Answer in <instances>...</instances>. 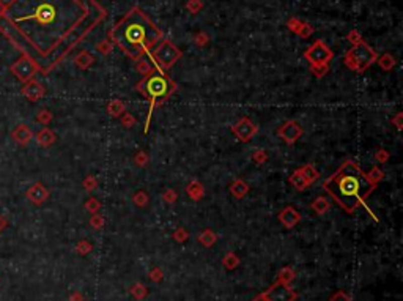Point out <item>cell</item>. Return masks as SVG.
<instances>
[{"label":"cell","instance_id":"obj_1","mask_svg":"<svg viewBox=\"0 0 403 301\" xmlns=\"http://www.w3.org/2000/svg\"><path fill=\"white\" fill-rule=\"evenodd\" d=\"M110 40L129 59L139 60L162 40V32L139 7H134L110 30Z\"/></svg>","mask_w":403,"mask_h":301},{"label":"cell","instance_id":"obj_2","mask_svg":"<svg viewBox=\"0 0 403 301\" xmlns=\"http://www.w3.org/2000/svg\"><path fill=\"white\" fill-rule=\"evenodd\" d=\"M323 188L347 213H353L358 207L367 208L366 200L376 186L372 185L367 174L355 161H347L323 181Z\"/></svg>","mask_w":403,"mask_h":301},{"label":"cell","instance_id":"obj_3","mask_svg":"<svg viewBox=\"0 0 403 301\" xmlns=\"http://www.w3.org/2000/svg\"><path fill=\"white\" fill-rule=\"evenodd\" d=\"M137 91H140L142 95L147 96L150 99V109H148V119L145 123V133L148 131V125H150V119H151V112L156 106H159L161 103L167 101L170 98L175 90H177V84L165 74L164 70L156 68L154 71H151L150 74H147L144 79H142L137 87Z\"/></svg>","mask_w":403,"mask_h":301},{"label":"cell","instance_id":"obj_4","mask_svg":"<svg viewBox=\"0 0 403 301\" xmlns=\"http://www.w3.org/2000/svg\"><path fill=\"white\" fill-rule=\"evenodd\" d=\"M378 56H376V52L366 43H359V44H355L353 49H350L345 56V63L350 70H355L358 73H362L366 71L372 63L376 62Z\"/></svg>","mask_w":403,"mask_h":301},{"label":"cell","instance_id":"obj_5","mask_svg":"<svg viewBox=\"0 0 403 301\" xmlns=\"http://www.w3.org/2000/svg\"><path fill=\"white\" fill-rule=\"evenodd\" d=\"M60 10L59 7L50 2V0H43V2L38 4V7L35 8V11L32 15L27 16H21L16 18V22H24V21H35L38 25L41 27H50V25H55L60 21Z\"/></svg>","mask_w":403,"mask_h":301},{"label":"cell","instance_id":"obj_6","mask_svg":"<svg viewBox=\"0 0 403 301\" xmlns=\"http://www.w3.org/2000/svg\"><path fill=\"white\" fill-rule=\"evenodd\" d=\"M151 57L161 70H168L181 59V51L168 40H162L161 44L153 51Z\"/></svg>","mask_w":403,"mask_h":301},{"label":"cell","instance_id":"obj_7","mask_svg":"<svg viewBox=\"0 0 403 301\" xmlns=\"http://www.w3.org/2000/svg\"><path fill=\"white\" fill-rule=\"evenodd\" d=\"M38 70H40L38 63H35V60H32L27 56L21 57L19 60H16L10 67V71L15 74L21 82H24V84L29 82L30 79H33V76L38 73Z\"/></svg>","mask_w":403,"mask_h":301},{"label":"cell","instance_id":"obj_8","mask_svg":"<svg viewBox=\"0 0 403 301\" xmlns=\"http://www.w3.org/2000/svg\"><path fill=\"white\" fill-rule=\"evenodd\" d=\"M304 57L310 62V65H328L332 60L334 54L326 44L318 40L306 51Z\"/></svg>","mask_w":403,"mask_h":301},{"label":"cell","instance_id":"obj_9","mask_svg":"<svg viewBox=\"0 0 403 301\" xmlns=\"http://www.w3.org/2000/svg\"><path fill=\"white\" fill-rule=\"evenodd\" d=\"M263 295L266 301H295L296 299L295 290H292L287 284H282L279 281L274 285H271L268 292H265Z\"/></svg>","mask_w":403,"mask_h":301},{"label":"cell","instance_id":"obj_10","mask_svg":"<svg viewBox=\"0 0 403 301\" xmlns=\"http://www.w3.org/2000/svg\"><path fill=\"white\" fill-rule=\"evenodd\" d=\"M232 131H233V134H235V137L238 140L249 142L257 134L258 128L255 126V123L252 120H249L248 117H244V119H241L240 122H237L235 125L232 126Z\"/></svg>","mask_w":403,"mask_h":301},{"label":"cell","instance_id":"obj_11","mask_svg":"<svg viewBox=\"0 0 403 301\" xmlns=\"http://www.w3.org/2000/svg\"><path fill=\"white\" fill-rule=\"evenodd\" d=\"M277 136L283 139V142L287 143H295L298 139L303 136V126L298 123L296 120L285 122L279 129H277Z\"/></svg>","mask_w":403,"mask_h":301},{"label":"cell","instance_id":"obj_12","mask_svg":"<svg viewBox=\"0 0 403 301\" xmlns=\"http://www.w3.org/2000/svg\"><path fill=\"white\" fill-rule=\"evenodd\" d=\"M21 93L29 101L35 103V101L41 99L46 95V88H44V85L41 82H38L36 79H30L29 82L24 84V87L21 88Z\"/></svg>","mask_w":403,"mask_h":301},{"label":"cell","instance_id":"obj_13","mask_svg":"<svg viewBox=\"0 0 403 301\" xmlns=\"http://www.w3.org/2000/svg\"><path fill=\"white\" fill-rule=\"evenodd\" d=\"M25 197H27V200L32 202L33 205H43L49 199V191L43 183L38 181V183H33V185L27 189Z\"/></svg>","mask_w":403,"mask_h":301},{"label":"cell","instance_id":"obj_14","mask_svg":"<svg viewBox=\"0 0 403 301\" xmlns=\"http://www.w3.org/2000/svg\"><path fill=\"white\" fill-rule=\"evenodd\" d=\"M11 137L13 140H15L16 143H19V145H27V143L33 139V131L25 125V123H21L18 125L15 129H13V133H11Z\"/></svg>","mask_w":403,"mask_h":301},{"label":"cell","instance_id":"obj_15","mask_svg":"<svg viewBox=\"0 0 403 301\" xmlns=\"http://www.w3.org/2000/svg\"><path fill=\"white\" fill-rule=\"evenodd\" d=\"M279 221L287 229H292V227H295L298 222L301 221V215L298 213L293 207H285L283 210L279 213Z\"/></svg>","mask_w":403,"mask_h":301},{"label":"cell","instance_id":"obj_16","mask_svg":"<svg viewBox=\"0 0 403 301\" xmlns=\"http://www.w3.org/2000/svg\"><path fill=\"white\" fill-rule=\"evenodd\" d=\"M35 140L38 142V145H40V147L47 148V147H50L52 143H54V142L57 140V136H55V133H54V131H52L50 128L44 126L43 129H40V131H38V133H36Z\"/></svg>","mask_w":403,"mask_h":301},{"label":"cell","instance_id":"obj_17","mask_svg":"<svg viewBox=\"0 0 403 301\" xmlns=\"http://www.w3.org/2000/svg\"><path fill=\"white\" fill-rule=\"evenodd\" d=\"M230 191H232V194L235 195L237 199H243L244 195L249 192V186H248V183H246L244 180L238 178V180H235L230 185Z\"/></svg>","mask_w":403,"mask_h":301},{"label":"cell","instance_id":"obj_18","mask_svg":"<svg viewBox=\"0 0 403 301\" xmlns=\"http://www.w3.org/2000/svg\"><path fill=\"white\" fill-rule=\"evenodd\" d=\"M289 181H290V185L296 189V191H304L307 186H310L309 183H307V180L303 177V174L300 172V169H296V171L292 174V177L289 178Z\"/></svg>","mask_w":403,"mask_h":301},{"label":"cell","instance_id":"obj_19","mask_svg":"<svg viewBox=\"0 0 403 301\" xmlns=\"http://www.w3.org/2000/svg\"><path fill=\"white\" fill-rule=\"evenodd\" d=\"M300 172L303 174V177L307 180L309 185H312V183H315L320 177V172L317 171V169L312 166V164H306L303 167H300Z\"/></svg>","mask_w":403,"mask_h":301},{"label":"cell","instance_id":"obj_20","mask_svg":"<svg viewBox=\"0 0 403 301\" xmlns=\"http://www.w3.org/2000/svg\"><path fill=\"white\" fill-rule=\"evenodd\" d=\"M186 192L191 199L194 200H200L203 197V186L200 185L199 181H191L189 185L186 186Z\"/></svg>","mask_w":403,"mask_h":301},{"label":"cell","instance_id":"obj_21","mask_svg":"<svg viewBox=\"0 0 403 301\" xmlns=\"http://www.w3.org/2000/svg\"><path fill=\"white\" fill-rule=\"evenodd\" d=\"M107 112L109 115L112 117H120L126 112V106L122 99H112L109 104H107Z\"/></svg>","mask_w":403,"mask_h":301},{"label":"cell","instance_id":"obj_22","mask_svg":"<svg viewBox=\"0 0 403 301\" xmlns=\"http://www.w3.org/2000/svg\"><path fill=\"white\" fill-rule=\"evenodd\" d=\"M312 210H314L317 215H324L328 210H329V202L326 197H323V195H320V197H317L314 202H312Z\"/></svg>","mask_w":403,"mask_h":301},{"label":"cell","instance_id":"obj_23","mask_svg":"<svg viewBox=\"0 0 403 301\" xmlns=\"http://www.w3.org/2000/svg\"><path fill=\"white\" fill-rule=\"evenodd\" d=\"M74 63H76V67H79L81 70H87L90 65L93 63V57L90 56L87 51H82L81 54L74 59Z\"/></svg>","mask_w":403,"mask_h":301},{"label":"cell","instance_id":"obj_24","mask_svg":"<svg viewBox=\"0 0 403 301\" xmlns=\"http://www.w3.org/2000/svg\"><path fill=\"white\" fill-rule=\"evenodd\" d=\"M199 241L202 243V244H205V246H213L214 244V241H216V233H213V230H210V229H206V230H203L200 235H199Z\"/></svg>","mask_w":403,"mask_h":301},{"label":"cell","instance_id":"obj_25","mask_svg":"<svg viewBox=\"0 0 403 301\" xmlns=\"http://www.w3.org/2000/svg\"><path fill=\"white\" fill-rule=\"evenodd\" d=\"M383 177H384L383 171L376 167V166L370 169V172H367V178L370 180V183H372V185H375V186H378V183L383 180Z\"/></svg>","mask_w":403,"mask_h":301},{"label":"cell","instance_id":"obj_26","mask_svg":"<svg viewBox=\"0 0 403 301\" xmlns=\"http://www.w3.org/2000/svg\"><path fill=\"white\" fill-rule=\"evenodd\" d=\"M293 278H295V273H293V270H290L289 267L282 268L280 273H279V282H282V284H289V282H292Z\"/></svg>","mask_w":403,"mask_h":301},{"label":"cell","instance_id":"obj_27","mask_svg":"<svg viewBox=\"0 0 403 301\" xmlns=\"http://www.w3.org/2000/svg\"><path fill=\"white\" fill-rule=\"evenodd\" d=\"M133 202L137 205V207H145L148 204V194L145 191H137L134 195H133Z\"/></svg>","mask_w":403,"mask_h":301},{"label":"cell","instance_id":"obj_28","mask_svg":"<svg viewBox=\"0 0 403 301\" xmlns=\"http://www.w3.org/2000/svg\"><path fill=\"white\" fill-rule=\"evenodd\" d=\"M378 63H380V67H381L384 71H389L391 68H394L395 60H394V57H391V54H384V56L378 60Z\"/></svg>","mask_w":403,"mask_h":301},{"label":"cell","instance_id":"obj_29","mask_svg":"<svg viewBox=\"0 0 403 301\" xmlns=\"http://www.w3.org/2000/svg\"><path fill=\"white\" fill-rule=\"evenodd\" d=\"M224 265H225V268H228V270H233V268H237L238 265H240V259L233 254V253H228L225 257H224Z\"/></svg>","mask_w":403,"mask_h":301},{"label":"cell","instance_id":"obj_30","mask_svg":"<svg viewBox=\"0 0 403 301\" xmlns=\"http://www.w3.org/2000/svg\"><path fill=\"white\" fill-rule=\"evenodd\" d=\"M36 122L44 125V126H47L52 122V114L47 109H41L40 112H38V115H36Z\"/></svg>","mask_w":403,"mask_h":301},{"label":"cell","instance_id":"obj_31","mask_svg":"<svg viewBox=\"0 0 403 301\" xmlns=\"http://www.w3.org/2000/svg\"><path fill=\"white\" fill-rule=\"evenodd\" d=\"M85 208L87 210L90 212V213H98V210L101 208V202L98 200V199H95V197H90L88 200H87V204H85Z\"/></svg>","mask_w":403,"mask_h":301},{"label":"cell","instance_id":"obj_32","mask_svg":"<svg viewBox=\"0 0 403 301\" xmlns=\"http://www.w3.org/2000/svg\"><path fill=\"white\" fill-rule=\"evenodd\" d=\"M328 70H329V65H312V73L317 77H323L328 73Z\"/></svg>","mask_w":403,"mask_h":301},{"label":"cell","instance_id":"obj_33","mask_svg":"<svg viewBox=\"0 0 403 301\" xmlns=\"http://www.w3.org/2000/svg\"><path fill=\"white\" fill-rule=\"evenodd\" d=\"M177 199H178V194L174 189H167L162 192V200L167 204H174V202H177Z\"/></svg>","mask_w":403,"mask_h":301},{"label":"cell","instance_id":"obj_34","mask_svg":"<svg viewBox=\"0 0 403 301\" xmlns=\"http://www.w3.org/2000/svg\"><path fill=\"white\" fill-rule=\"evenodd\" d=\"M252 160L257 164H265V161L268 160V155L265 153V150H255V153L252 155Z\"/></svg>","mask_w":403,"mask_h":301},{"label":"cell","instance_id":"obj_35","mask_svg":"<svg viewBox=\"0 0 403 301\" xmlns=\"http://www.w3.org/2000/svg\"><path fill=\"white\" fill-rule=\"evenodd\" d=\"M134 123H136V119H134V117H133L131 114L125 112V114L122 115V125H123L125 128H133Z\"/></svg>","mask_w":403,"mask_h":301},{"label":"cell","instance_id":"obj_36","mask_svg":"<svg viewBox=\"0 0 403 301\" xmlns=\"http://www.w3.org/2000/svg\"><path fill=\"white\" fill-rule=\"evenodd\" d=\"M96 186H98V181H96L95 177L88 175V177L84 180V188H85L87 191H93V189H96Z\"/></svg>","mask_w":403,"mask_h":301},{"label":"cell","instance_id":"obj_37","mask_svg":"<svg viewBox=\"0 0 403 301\" xmlns=\"http://www.w3.org/2000/svg\"><path fill=\"white\" fill-rule=\"evenodd\" d=\"M90 224H92V227H95V229H101V227H102V224H104V219H102V216H101V215H98V213H93L92 219H90Z\"/></svg>","mask_w":403,"mask_h":301},{"label":"cell","instance_id":"obj_38","mask_svg":"<svg viewBox=\"0 0 403 301\" xmlns=\"http://www.w3.org/2000/svg\"><path fill=\"white\" fill-rule=\"evenodd\" d=\"M134 161H136L137 166H145V164L148 163V155H147L145 152H139V153L136 155Z\"/></svg>","mask_w":403,"mask_h":301},{"label":"cell","instance_id":"obj_39","mask_svg":"<svg viewBox=\"0 0 403 301\" xmlns=\"http://www.w3.org/2000/svg\"><path fill=\"white\" fill-rule=\"evenodd\" d=\"M188 237H189V233H188L185 229H178V230L174 233V238H175L177 241H180V243L186 241V240H188Z\"/></svg>","mask_w":403,"mask_h":301},{"label":"cell","instance_id":"obj_40","mask_svg":"<svg viewBox=\"0 0 403 301\" xmlns=\"http://www.w3.org/2000/svg\"><path fill=\"white\" fill-rule=\"evenodd\" d=\"M133 293H134L137 298H144V296L147 295V290H145V287H144V285L139 284V285H134V287H133Z\"/></svg>","mask_w":403,"mask_h":301},{"label":"cell","instance_id":"obj_41","mask_svg":"<svg viewBox=\"0 0 403 301\" xmlns=\"http://www.w3.org/2000/svg\"><path fill=\"white\" fill-rule=\"evenodd\" d=\"M188 8L194 13V15H196V13L202 8V4L199 2V0H189V2H188Z\"/></svg>","mask_w":403,"mask_h":301},{"label":"cell","instance_id":"obj_42","mask_svg":"<svg viewBox=\"0 0 403 301\" xmlns=\"http://www.w3.org/2000/svg\"><path fill=\"white\" fill-rule=\"evenodd\" d=\"M90 249H92V246H90L87 241H81L79 244H77V253L79 254H87Z\"/></svg>","mask_w":403,"mask_h":301},{"label":"cell","instance_id":"obj_43","mask_svg":"<svg viewBox=\"0 0 403 301\" xmlns=\"http://www.w3.org/2000/svg\"><path fill=\"white\" fill-rule=\"evenodd\" d=\"M375 158L378 160V163H386L387 158H389V153L386 150H378V152H376V155H375Z\"/></svg>","mask_w":403,"mask_h":301},{"label":"cell","instance_id":"obj_44","mask_svg":"<svg viewBox=\"0 0 403 301\" xmlns=\"http://www.w3.org/2000/svg\"><path fill=\"white\" fill-rule=\"evenodd\" d=\"M331 301H350V298H348V295L343 293V292H337V293L331 298Z\"/></svg>","mask_w":403,"mask_h":301},{"label":"cell","instance_id":"obj_45","mask_svg":"<svg viewBox=\"0 0 403 301\" xmlns=\"http://www.w3.org/2000/svg\"><path fill=\"white\" fill-rule=\"evenodd\" d=\"M348 40L352 41L353 44H359V43H362V40H361L359 35H358L356 32H352V33H350V35H348Z\"/></svg>","mask_w":403,"mask_h":301},{"label":"cell","instance_id":"obj_46","mask_svg":"<svg viewBox=\"0 0 403 301\" xmlns=\"http://www.w3.org/2000/svg\"><path fill=\"white\" fill-rule=\"evenodd\" d=\"M98 51L102 52V54H109L110 46H109L107 43H101V44H98Z\"/></svg>","mask_w":403,"mask_h":301},{"label":"cell","instance_id":"obj_47","mask_svg":"<svg viewBox=\"0 0 403 301\" xmlns=\"http://www.w3.org/2000/svg\"><path fill=\"white\" fill-rule=\"evenodd\" d=\"M391 122H392V123H395L397 129H400V128H401V114L398 112V114L394 117V119H391Z\"/></svg>","mask_w":403,"mask_h":301},{"label":"cell","instance_id":"obj_48","mask_svg":"<svg viewBox=\"0 0 403 301\" xmlns=\"http://www.w3.org/2000/svg\"><path fill=\"white\" fill-rule=\"evenodd\" d=\"M7 224H8V222H7V219H5V218H4L2 215H0V233H2V232H4V229L7 227Z\"/></svg>","mask_w":403,"mask_h":301},{"label":"cell","instance_id":"obj_49","mask_svg":"<svg viewBox=\"0 0 403 301\" xmlns=\"http://www.w3.org/2000/svg\"><path fill=\"white\" fill-rule=\"evenodd\" d=\"M150 276H151L154 281H159V279H161V278H159V276H161V271H159V270H154L153 273H150Z\"/></svg>","mask_w":403,"mask_h":301},{"label":"cell","instance_id":"obj_50","mask_svg":"<svg viewBox=\"0 0 403 301\" xmlns=\"http://www.w3.org/2000/svg\"><path fill=\"white\" fill-rule=\"evenodd\" d=\"M70 301H82V296H81V293H73V295H71V298H70Z\"/></svg>","mask_w":403,"mask_h":301},{"label":"cell","instance_id":"obj_51","mask_svg":"<svg viewBox=\"0 0 403 301\" xmlns=\"http://www.w3.org/2000/svg\"><path fill=\"white\" fill-rule=\"evenodd\" d=\"M5 10H7L5 4L2 2V0H0V18H2V16H4V13H5Z\"/></svg>","mask_w":403,"mask_h":301}]
</instances>
